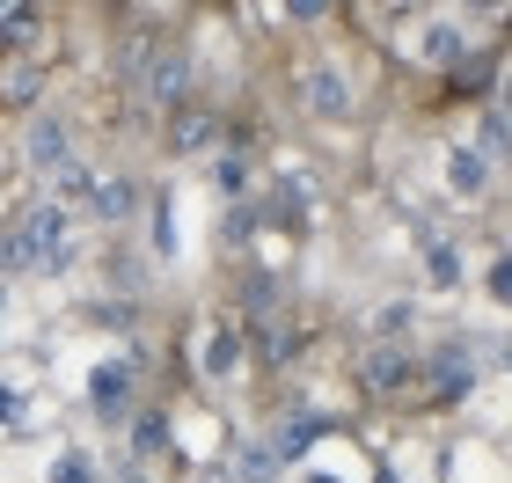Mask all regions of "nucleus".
I'll use <instances>...</instances> for the list:
<instances>
[{"mask_svg":"<svg viewBox=\"0 0 512 483\" xmlns=\"http://www.w3.org/2000/svg\"><path fill=\"white\" fill-rule=\"evenodd\" d=\"M22 154H30V169H44V176L66 169V161L81 154V147H74V125H66L59 110H52V118L37 110V118H30V147H22Z\"/></svg>","mask_w":512,"mask_h":483,"instance_id":"obj_9","label":"nucleus"},{"mask_svg":"<svg viewBox=\"0 0 512 483\" xmlns=\"http://www.w3.org/2000/svg\"><path fill=\"white\" fill-rule=\"evenodd\" d=\"M66 257H74V242H66V213L52 198H37L15 220H0V264L8 271H59Z\"/></svg>","mask_w":512,"mask_h":483,"instance_id":"obj_1","label":"nucleus"},{"mask_svg":"<svg viewBox=\"0 0 512 483\" xmlns=\"http://www.w3.org/2000/svg\"><path fill=\"white\" fill-rule=\"evenodd\" d=\"M161 140H169V154H205V147H220L227 140V118L213 103H176V110H161Z\"/></svg>","mask_w":512,"mask_h":483,"instance_id":"obj_5","label":"nucleus"},{"mask_svg":"<svg viewBox=\"0 0 512 483\" xmlns=\"http://www.w3.org/2000/svg\"><path fill=\"white\" fill-rule=\"evenodd\" d=\"M139 96H147L154 110L191 103V44H183V37H161V44H154L147 74H139Z\"/></svg>","mask_w":512,"mask_h":483,"instance_id":"obj_3","label":"nucleus"},{"mask_svg":"<svg viewBox=\"0 0 512 483\" xmlns=\"http://www.w3.org/2000/svg\"><path fill=\"white\" fill-rule=\"evenodd\" d=\"M359 388L381 403H417V359L403 344H374V352L359 359Z\"/></svg>","mask_w":512,"mask_h":483,"instance_id":"obj_4","label":"nucleus"},{"mask_svg":"<svg viewBox=\"0 0 512 483\" xmlns=\"http://www.w3.org/2000/svg\"><path fill=\"white\" fill-rule=\"evenodd\" d=\"M476 154H505V110L498 103H483V147Z\"/></svg>","mask_w":512,"mask_h":483,"instance_id":"obj_15","label":"nucleus"},{"mask_svg":"<svg viewBox=\"0 0 512 483\" xmlns=\"http://www.w3.org/2000/svg\"><path fill=\"white\" fill-rule=\"evenodd\" d=\"M88 213H96V220H132V213H139V183H132V176H96Z\"/></svg>","mask_w":512,"mask_h":483,"instance_id":"obj_11","label":"nucleus"},{"mask_svg":"<svg viewBox=\"0 0 512 483\" xmlns=\"http://www.w3.org/2000/svg\"><path fill=\"white\" fill-rule=\"evenodd\" d=\"M52 483H96V476H88L81 454H59V462H52Z\"/></svg>","mask_w":512,"mask_h":483,"instance_id":"obj_16","label":"nucleus"},{"mask_svg":"<svg viewBox=\"0 0 512 483\" xmlns=\"http://www.w3.org/2000/svg\"><path fill=\"white\" fill-rule=\"evenodd\" d=\"M161 447H169V418H161V410H147V418L132 425V454H147V462H154Z\"/></svg>","mask_w":512,"mask_h":483,"instance_id":"obj_14","label":"nucleus"},{"mask_svg":"<svg viewBox=\"0 0 512 483\" xmlns=\"http://www.w3.org/2000/svg\"><path fill=\"white\" fill-rule=\"evenodd\" d=\"M417 381H432V388H425V403H461V396L476 388V359L461 352V344H447V352L417 359Z\"/></svg>","mask_w":512,"mask_h":483,"instance_id":"obj_8","label":"nucleus"},{"mask_svg":"<svg viewBox=\"0 0 512 483\" xmlns=\"http://www.w3.org/2000/svg\"><path fill=\"white\" fill-rule=\"evenodd\" d=\"M447 183H454L461 198H476L483 183H491V154H476V147H454V154H447Z\"/></svg>","mask_w":512,"mask_h":483,"instance_id":"obj_13","label":"nucleus"},{"mask_svg":"<svg viewBox=\"0 0 512 483\" xmlns=\"http://www.w3.org/2000/svg\"><path fill=\"white\" fill-rule=\"evenodd\" d=\"M132 396H139V366L132 359H103L96 374H88V410H96L103 425H125L132 418Z\"/></svg>","mask_w":512,"mask_h":483,"instance_id":"obj_7","label":"nucleus"},{"mask_svg":"<svg viewBox=\"0 0 512 483\" xmlns=\"http://www.w3.org/2000/svg\"><path fill=\"white\" fill-rule=\"evenodd\" d=\"M447 88H454V96H491V88H498V52H461L447 66Z\"/></svg>","mask_w":512,"mask_h":483,"instance_id":"obj_10","label":"nucleus"},{"mask_svg":"<svg viewBox=\"0 0 512 483\" xmlns=\"http://www.w3.org/2000/svg\"><path fill=\"white\" fill-rule=\"evenodd\" d=\"M44 30H52V15H44V8H15V0H0V44H8V52H30Z\"/></svg>","mask_w":512,"mask_h":483,"instance_id":"obj_12","label":"nucleus"},{"mask_svg":"<svg viewBox=\"0 0 512 483\" xmlns=\"http://www.w3.org/2000/svg\"><path fill=\"white\" fill-rule=\"evenodd\" d=\"M300 110L322 125H344V118H359V81L344 74L337 59H315V66H300Z\"/></svg>","mask_w":512,"mask_h":483,"instance_id":"obj_2","label":"nucleus"},{"mask_svg":"<svg viewBox=\"0 0 512 483\" xmlns=\"http://www.w3.org/2000/svg\"><path fill=\"white\" fill-rule=\"evenodd\" d=\"M242 359H249L242 322L235 315H213V322H205V337H198V381H235Z\"/></svg>","mask_w":512,"mask_h":483,"instance_id":"obj_6","label":"nucleus"}]
</instances>
